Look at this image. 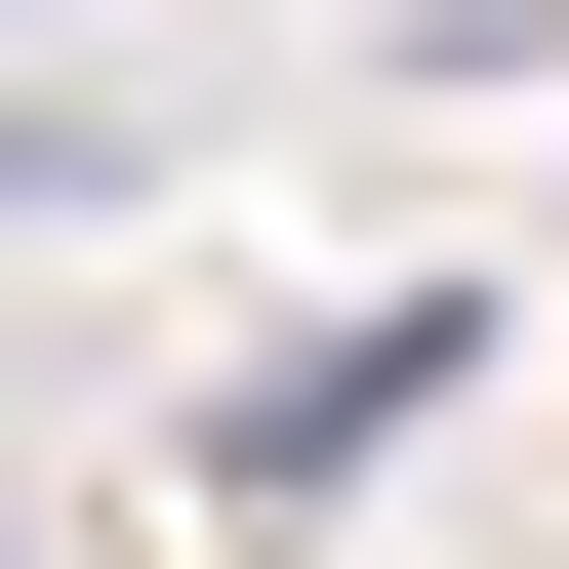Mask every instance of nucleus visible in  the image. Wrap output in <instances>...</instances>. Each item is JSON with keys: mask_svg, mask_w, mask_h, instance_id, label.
Here are the masks:
<instances>
[{"mask_svg": "<svg viewBox=\"0 0 569 569\" xmlns=\"http://www.w3.org/2000/svg\"><path fill=\"white\" fill-rule=\"evenodd\" d=\"M448 367H488V284H407V326H284V367L203 407V488H244V529H326V488H367V448H407Z\"/></svg>", "mask_w": 569, "mask_h": 569, "instance_id": "obj_1", "label": "nucleus"}, {"mask_svg": "<svg viewBox=\"0 0 569 569\" xmlns=\"http://www.w3.org/2000/svg\"><path fill=\"white\" fill-rule=\"evenodd\" d=\"M0 203H82V122H41V82H0Z\"/></svg>", "mask_w": 569, "mask_h": 569, "instance_id": "obj_2", "label": "nucleus"}]
</instances>
